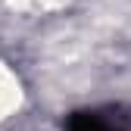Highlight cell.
Here are the masks:
<instances>
[{
	"label": "cell",
	"mask_w": 131,
	"mask_h": 131,
	"mask_svg": "<svg viewBox=\"0 0 131 131\" xmlns=\"http://www.w3.org/2000/svg\"><path fill=\"white\" fill-rule=\"evenodd\" d=\"M25 106V84L9 62L0 59V128L13 122Z\"/></svg>",
	"instance_id": "cell-1"
},
{
	"label": "cell",
	"mask_w": 131,
	"mask_h": 131,
	"mask_svg": "<svg viewBox=\"0 0 131 131\" xmlns=\"http://www.w3.org/2000/svg\"><path fill=\"white\" fill-rule=\"evenodd\" d=\"M41 6H47V9H56V6H66L69 0H38Z\"/></svg>",
	"instance_id": "cell-2"
}]
</instances>
